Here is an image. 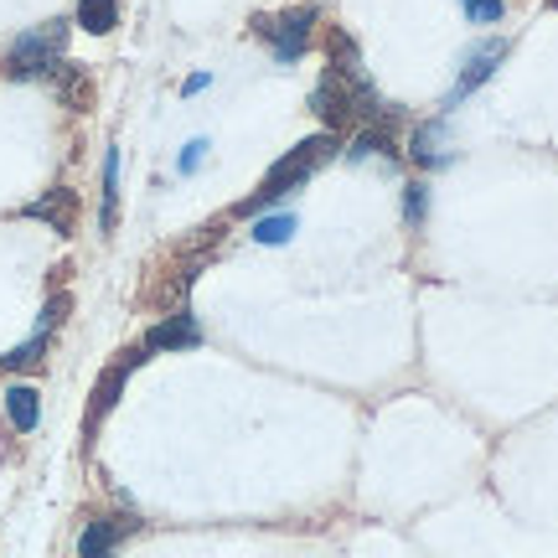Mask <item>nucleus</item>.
<instances>
[{
  "label": "nucleus",
  "mask_w": 558,
  "mask_h": 558,
  "mask_svg": "<svg viewBox=\"0 0 558 558\" xmlns=\"http://www.w3.org/2000/svg\"><path fill=\"white\" fill-rule=\"evenodd\" d=\"M5 418H11V429H21V435H32L41 418V393L32 388V383H11V393H5Z\"/></svg>",
  "instance_id": "f8f14e48"
},
{
  "label": "nucleus",
  "mask_w": 558,
  "mask_h": 558,
  "mask_svg": "<svg viewBox=\"0 0 558 558\" xmlns=\"http://www.w3.org/2000/svg\"><path fill=\"white\" fill-rule=\"evenodd\" d=\"M47 78H52V88H58V99L68 104V109H88V104H94V78L83 73L78 62H58Z\"/></svg>",
  "instance_id": "9d476101"
},
{
  "label": "nucleus",
  "mask_w": 558,
  "mask_h": 558,
  "mask_svg": "<svg viewBox=\"0 0 558 558\" xmlns=\"http://www.w3.org/2000/svg\"><path fill=\"white\" fill-rule=\"evenodd\" d=\"M331 150H337V135H331V130H326V135L300 140L295 150H290V156L279 160L275 171L259 181V192H254L248 202H239V218H254V213H264L269 202H279V197H290V192H300V186H305V181H311L320 166L331 160Z\"/></svg>",
  "instance_id": "f257e3e1"
},
{
  "label": "nucleus",
  "mask_w": 558,
  "mask_h": 558,
  "mask_svg": "<svg viewBox=\"0 0 558 558\" xmlns=\"http://www.w3.org/2000/svg\"><path fill=\"white\" fill-rule=\"evenodd\" d=\"M554 5H558V0H554Z\"/></svg>",
  "instance_id": "5701e85b"
},
{
  "label": "nucleus",
  "mask_w": 558,
  "mask_h": 558,
  "mask_svg": "<svg viewBox=\"0 0 558 558\" xmlns=\"http://www.w3.org/2000/svg\"><path fill=\"white\" fill-rule=\"evenodd\" d=\"M62 41H68V21H47V26H37V32H26V37L11 41L5 68H11L16 78H47L62 62Z\"/></svg>",
  "instance_id": "7ed1b4c3"
},
{
  "label": "nucleus",
  "mask_w": 558,
  "mask_h": 558,
  "mask_svg": "<svg viewBox=\"0 0 558 558\" xmlns=\"http://www.w3.org/2000/svg\"><path fill=\"white\" fill-rule=\"evenodd\" d=\"M341 156H347V160H373V156L399 160V140L388 135V120H378V124H362L357 135H352V145H347Z\"/></svg>",
  "instance_id": "9b49d317"
},
{
  "label": "nucleus",
  "mask_w": 558,
  "mask_h": 558,
  "mask_svg": "<svg viewBox=\"0 0 558 558\" xmlns=\"http://www.w3.org/2000/svg\"><path fill=\"white\" fill-rule=\"evenodd\" d=\"M41 352H47V337L37 331V337L26 341V347H16V352H5V357H0V367H11V373H21V367H37Z\"/></svg>",
  "instance_id": "f3484780"
},
{
  "label": "nucleus",
  "mask_w": 558,
  "mask_h": 558,
  "mask_svg": "<svg viewBox=\"0 0 558 558\" xmlns=\"http://www.w3.org/2000/svg\"><path fill=\"white\" fill-rule=\"evenodd\" d=\"M68 305H73L68 295H52V300H47V311H41V320H37V331H41V337H47V331H52V326H58V320L68 316Z\"/></svg>",
  "instance_id": "aec40b11"
},
{
  "label": "nucleus",
  "mask_w": 558,
  "mask_h": 558,
  "mask_svg": "<svg viewBox=\"0 0 558 558\" xmlns=\"http://www.w3.org/2000/svg\"><path fill=\"white\" fill-rule=\"evenodd\" d=\"M114 21H120V0H78V26L83 32L104 37V32H114Z\"/></svg>",
  "instance_id": "4468645a"
},
{
  "label": "nucleus",
  "mask_w": 558,
  "mask_h": 558,
  "mask_svg": "<svg viewBox=\"0 0 558 558\" xmlns=\"http://www.w3.org/2000/svg\"><path fill=\"white\" fill-rule=\"evenodd\" d=\"M202 156H207V140H192V145L181 150V171H197Z\"/></svg>",
  "instance_id": "412c9836"
},
{
  "label": "nucleus",
  "mask_w": 558,
  "mask_h": 558,
  "mask_svg": "<svg viewBox=\"0 0 558 558\" xmlns=\"http://www.w3.org/2000/svg\"><path fill=\"white\" fill-rule=\"evenodd\" d=\"M207 83H213V78H207V73H192V78H186V94H202Z\"/></svg>",
  "instance_id": "4be33fe9"
},
{
  "label": "nucleus",
  "mask_w": 558,
  "mask_h": 558,
  "mask_svg": "<svg viewBox=\"0 0 558 558\" xmlns=\"http://www.w3.org/2000/svg\"><path fill=\"white\" fill-rule=\"evenodd\" d=\"M409 156H414V166H424V171H429V166H445V160H450V150H445V124H439V120L418 124Z\"/></svg>",
  "instance_id": "ddd939ff"
},
{
  "label": "nucleus",
  "mask_w": 558,
  "mask_h": 558,
  "mask_svg": "<svg viewBox=\"0 0 558 558\" xmlns=\"http://www.w3.org/2000/svg\"><path fill=\"white\" fill-rule=\"evenodd\" d=\"M424 207H429L424 181H409V186H403V218H409V228H418V222H424Z\"/></svg>",
  "instance_id": "6ab92c4d"
},
{
  "label": "nucleus",
  "mask_w": 558,
  "mask_h": 558,
  "mask_svg": "<svg viewBox=\"0 0 558 558\" xmlns=\"http://www.w3.org/2000/svg\"><path fill=\"white\" fill-rule=\"evenodd\" d=\"M26 218H37V222H52V233H73L78 228V197L68 192V186H52L47 197H37L32 207H26Z\"/></svg>",
  "instance_id": "0eeeda50"
},
{
  "label": "nucleus",
  "mask_w": 558,
  "mask_h": 558,
  "mask_svg": "<svg viewBox=\"0 0 558 558\" xmlns=\"http://www.w3.org/2000/svg\"><path fill=\"white\" fill-rule=\"evenodd\" d=\"M202 341V326H197V316L192 311H177V316H166L145 337V352H171V347H197Z\"/></svg>",
  "instance_id": "1a4fd4ad"
},
{
  "label": "nucleus",
  "mask_w": 558,
  "mask_h": 558,
  "mask_svg": "<svg viewBox=\"0 0 558 558\" xmlns=\"http://www.w3.org/2000/svg\"><path fill=\"white\" fill-rule=\"evenodd\" d=\"M316 21L320 11L316 5H300V11H284V16H259L254 26H259V37L275 47L279 62H300L305 52H311V37H316Z\"/></svg>",
  "instance_id": "20e7f679"
},
{
  "label": "nucleus",
  "mask_w": 558,
  "mask_h": 558,
  "mask_svg": "<svg viewBox=\"0 0 558 558\" xmlns=\"http://www.w3.org/2000/svg\"><path fill=\"white\" fill-rule=\"evenodd\" d=\"M465 5V16L476 21V26H497L507 16V0H460Z\"/></svg>",
  "instance_id": "a211bd4d"
},
{
  "label": "nucleus",
  "mask_w": 558,
  "mask_h": 558,
  "mask_svg": "<svg viewBox=\"0 0 558 558\" xmlns=\"http://www.w3.org/2000/svg\"><path fill=\"white\" fill-rule=\"evenodd\" d=\"M120 218V150L104 156V228H114Z\"/></svg>",
  "instance_id": "2eb2a0df"
},
{
  "label": "nucleus",
  "mask_w": 558,
  "mask_h": 558,
  "mask_svg": "<svg viewBox=\"0 0 558 558\" xmlns=\"http://www.w3.org/2000/svg\"><path fill=\"white\" fill-rule=\"evenodd\" d=\"M135 527H140L135 518H94L88 527H83V538H78V558L114 554V543H120L124 533H135Z\"/></svg>",
  "instance_id": "6e6552de"
},
{
  "label": "nucleus",
  "mask_w": 558,
  "mask_h": 558,
  "mask_svg": "<svg viewBox=\"0 0 558 558\" xmlns=\"http://www.w3.org/2000/svg\"><path fill=\"white\" fill-rule=\"evenodd\" d=\"M295 228H300V222L290 218V213H275V218H259L254 239H259V243H290V239H295Z\"/></svg>",
  "instance_id": "dca6fc26"
},
{
  "label": "nucleus",
  "mask_w": 558,
  "mask_h": 558,
  "mask_svg": "<svg viewBox=\"0 0 558 558\" xmlns=\"http://www.w3.org/2000/svg\"><path fill=\"white\" fill-rule=\"evenodd\" d=\"M311 109H316L331 130L383 120V104H378V94H373L367 73H362V78H337V73H326V78L316 83V94H311Z\"/></svg>",
  "instance_id": "f03ea898"
},
{
  "label": "nucleus",
  "mask_w": 558,
  "mask_h": 558,
  "mask_svg": "<svg viewBox=\"0 0 558 558\" xmlns=\"http://www.w3.org/2000/svg\"><path fill=\"white\" fill-rule=\"evenodd\" d=\"M140 362H145V347H135V352H120L114 357V367H104V378H99V388H94V403H88V429L99 424L114 403H120V393H124V378L135 373Z\"/></svg>",
  "instance_id": "39448f33"
},
{
  "label": "nucleus",
  "mask_w": 558,
  "mask_h": 558,
  "mask_svg": "<svg viewBox=\"0 0 558 558\" xmlns=\"http://www.w3.org/2000/svg\"><path fill=\"white\" fill-rule=\"evenodd\" d=\"M501 58H507V41H501V37L481 41L476 52L465 58V73H460V78H456V88H450V104L471 99V94H476L481 83H486V78H492V73H497V62H501Z\"/></svg>",
  "instance_id": "423d86ee"
}]
</instances>
